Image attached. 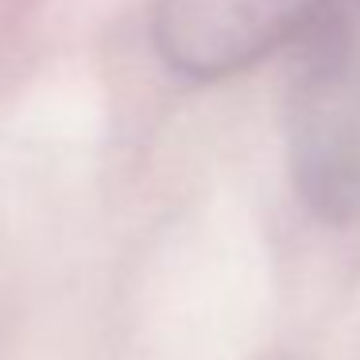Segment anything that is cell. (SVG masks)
I'll use <instances>...</instances> for the list:
<instances>
[{
	"instance_id": "obj_1",
	"label": "cell",
	"mask_w": 360,
	"mask_h": 360,
	"mask_svg": "<svg viewBox=\"0 0 360 360\" xmlns=\"http://www.w3.org/2000/svg\"><path fill=\"white\" fill-rule=\"evenodd\" d=\"M287 159L314 217L360 221V0L326 12L314 27L290 86Z\"/></svg>"
},
{
	"instance_id": "obj_2",
	"label": "cell",
	"mask_w": 360,
	"mask_h": 360,
	"mask_svg": "<svg viewBox=\"0 0 360 360\" xmlns=\"http://www.w3.org/2000/svg\"><path fill=\"white\" fill-rule=\"evenodd\" d=\"M326 0H155L151 39L179 78L221 82L318 27Z\"/></svg>"
}]
</instances>
